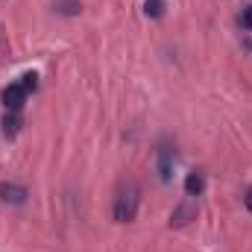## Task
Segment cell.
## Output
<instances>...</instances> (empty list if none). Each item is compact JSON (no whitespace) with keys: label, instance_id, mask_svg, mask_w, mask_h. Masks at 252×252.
<instances>
[{"label":"cell","instance_id":"cell-1","mask_svg":"<svg viewBox=\"0 0 252 252\" xmlns=\"http://www.w3.org/2000/svg\"><path fill=\"white\" fill-rule=\"evenodd\" d=\"M138 205H141V188L138 182L126 179L124 185L118 188V196H115V205H112V214L118 223H132L138 217Z\"/></svg>","mask_w":252,"mask_h":252},{"label":"cell","instance_id":"cell-10","mask_svg":"<svg viewBox=\"0 0 252 252\" xmlns=\"http://www.w3.org/2000/svg\"><path fill=\"white\" fill-rule=\"evenodd\" d=\"M21 85H24L27 91H35V88H38V76H35V73H24V76H21Z\"/></svg>","mask_w":252,"mask_h":252},{"label":"cell","instance_id":"cell-7","mask_svg":"<svg viewBox=\"0 0 252 252\" xmlns=\"http://www.w3.org/2000/svg\"><path fill=\"white\" fill-rule=\"evenodd\" d=\"M18 129H21V115H18V112H6V118H3V132H6L9 138H15Z\"/></svg>","mask_w":252,"mask_h":252},{"label":"cell","instance_id":"cell-5","mask_svg":"<svg viewBox=\"0 0 252 252\" xmlns=\"http://www.w3.org/2000/svg\"><path fill=\"white\" fill-rule=\"evenodd\" d=\"M0 199L9 205H24L27 202V188L15 182H0Z\"/></svg>","mask_w":252,"mask_h":252},{"label":"cell","instance_id":"cell-12","mask_svg":"<svg viewBox=\"0 0 252 252\" xmlns=\"http://www.w3.org/2000/svg\"><path fill=\"white\" fill-rule=\"evenodd\" d=\"M244 202H247V208H250V211H252V188L247 190V193H244Z\"/></svg>","mask_w":252,"mask_h":252},{"label":"cell","instance_id":"cell-11","mask_svg":"<svg viewBox=\"0 0 252 252\" xmlns=\"http://www.w3.org/2000/svg\"><path fill=\"white\" fill-rule=\"evenodd\" d=\"M241 27H244V30H252V6H247V9L241 12Z\"/></svg>","mask_w":252,"mask_h":252},{"label":"cell","instance_id":"cell-2","mask_svg":"<svg viewBox=\"0 0 252 252\" xmlns=\"http://www.w3.org/2000/svg\"><path fill=\"white\" fill-rule=\"evenodd\" d=\"M27 94H30V91H27L21 82L6 85V88H3V106H6V112H21L24 103H27Z\"/></svg>","mask_w":252,"mask_h":252},{"label":"cell","instance_id":"cell-8","mask_svg":"<svg viewBox=\"0 0 252 252\" xmlns=\"http://www.w3.org/2000/svg\"><path fill=\"white\" fill-rule=\"evenodd\" d=\"M144 12H147V18H161L164 15V0H147Z\"/></svg>","mask_w":252,"mask_h":252},{"label":"cell","instance_id":"cell-4","mask_svg":"<svg viewBox=\"0 0 252 252\" xmlns=\"http://www.w3.org/2000/svg\"><path fill=\"white\" fill-rule=\"evenodd\" d=\"M190 220H196V205L190 202V196H188L185 202H179V205L173 208V214H170V226L179 229V226H188Z\"/></svg>","mask_w":252,"mask_h":252},{"label":"cell","instance_id":"cell-9","mask_svg":"<svg viewBox=\"0 0 252 252\" xmlns=\"http://www.w3.org/2000/svg\"><path fill=\"white\" fill-rule=\"evenodd\" d=\"M56 9L62 12V15H79V0H56Z\"/></svg>","mask_w":252,"mask_h":252},{"label":"cell","instance_id":"cell-3","mask_svg":"<svg viewBox=\"0 0 252 252\" xmlns=\"http://www.w3.org/2000/svg\"><path fill=\"white\" fill-rule=\"evenodd\" d=\"M173 161H176V153L170 144H161L158 147V179L161 182H170L173 179Z\"/></svg>","mask_w":252,"mask_h":252},{"label":"cell","instance_id":"cell-6","mask_svg":"<svg viewBox=\"0 0 252 252\" xmlns=\"http://www.w3.org/2000/svg\"><path fill=\"white\" fill-rule=\"evenodd\" d=\"M202 190H205V176L202 173H188L185 176V193L193 199V196H202Z\"/></svg>","mask_w":252,"mask_h":252}]
</instances>
